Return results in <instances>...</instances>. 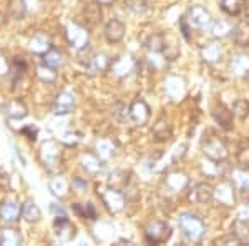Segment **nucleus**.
Here are the masks:
<instances>
[{
	"label": "nucleus",
	"instance_id": "nucleus-1",
	"mask_svg": "<svg viewBox=\"0 0 249 246\" xmlns=\"http://www.w3.org/2000/svg\"><path fill=\"white\" fill-rule=\"evenodd\" d=\"M178 227L181 235L191 243H199L206 233V223L196 213H183L178 218Z\"/></svg>",
	"mask_w": 249,
	"mask_h": 246
},
{
	"label": "nucleus",
	"instance_id": "nucleus-2",
	"mask_svg": "<svg viewBox=\"0 0 249 246\" xmlns=\"http://www.w3.org/2000/svg\"><path fill=\"white\" fill-rule=\"evenodd\" d=\"M201 150L208 160L213 163H223L228 160L230 151H228V145L224 143V140H221L214 133H206L201 142Z\"/></svg>",
	"mask_w": 249,
	"mask_h": 246
},
{
	"label": "nucleus",
	"instance_id": "nucleus-3",
	"mask_svg": "<svg viewBox=\"0 0 249 246\" xmlns=\"http://www.w3.org/2000/svg\"><path fill=\"white\" fill-rule=\"evenodd\" d=\"M40 160H42L43 167L47 168L48 173H60L62 171V148L57 142L50 140L45 142L40 148Z\"/></svg>",
	"mask_w": 249,
	"mask_h": 246
},
{
	"label": "nucleus",
	"instance_id": "nucleus-4",
	"mask_svg": "<svg viewBox=\"0 0 249 246\" xmlns=\"http://www.w3.org/2000/svg\"><path fill=\"white\" fill-rule=\"evenodd\" d=\"M171 235H173V228L170 227L168 221H163V220L151 221L146 227V229H144V240L150 245L166 243V241H170Z\"/></svg>",
	"mask_w": 249,
	"mask_h": 246
},
{
	"label": "nucleus",
	"instance_id": "nucleus-5",
	"mask_svg": "<svg viewBox=\"0 0 249 246\" xmlns=\"http://www.w3.org/2000/svg\"><path fill=\"white\" fill-rule=\"evenodd\" d=\"M65 37L68 40V43H70V47L75 48V50L82 52V50H87L88 48L90 35H88V30L85 27L80 25V23H70V25H67Z\"/></svg>",
	"mask_w": 249,
	"mask_h": 246
},
{
	"label": "nucleus",
	"instance_id": "nucleus-6",
	"mask_svg": "<svg viewBox=\"0 0 249 246\" xmlns=\"http://www.w3.org/2000/svg\"><path fill=\"white\" fill-rule=\"evenodd\" d=\"M186 20L190 22L191 29H198V30H210L211 23H213V17L210 14V10L203 5H193L190 10H188Z\"/></svg>",
	"mask_w": 249,
	"mask_h": 246
},
{
	"label": "nucleus",
	"instance_id": "nucleus-7",
	"mask_svg": "<svg viewBox=\"0 0 249 246\" xmlns=\"http://www.w3.org/2000/svg\"><path fill=\"white\" fill-rule=\"evenodd\" d=\"M236 188L234 183L232 181H221V183L218 185V187L214 188V200L218 205H221V207H226V208H231L236 205V201H238V198H236Z\"/></svg>",
	"mask_w": 249,
	"mask_h": 246
},
{
	"label": "nucleus",
	"instance_id": "nucleus-8",
	"mask_svg": "<svg viewBox=\"0 0 249 246\" xmlns=\"http://www.w3.org/2000/svg\"><path fill=\"white\" fill-rule=\"evenodd\" d=\"M151 118V108L143 98H136L130 105V120L136 127H144Z\"/></svg>",
	"mask_w": 249,
	"mask_h": 246
},
{
	"label": "nucleus",
	"instance_id": "nucleus-9",
	"mask_svg": "<svg viewBox=\"0 0 249 246\" xmlns=\"http://www.w3.org/2000/svg\"><path fill=\"white\" fill-rule=\"evenodd\" d=\"M100 198H102L103 205H105V208L110 213H120L124 208V205H126L123 191L110 188V187H108L107 191H103L102 195H100Z\"/></svg>",
	"mask_w": 249,
	"mask_h": 246
},
{
	"label": "nucleus",
	"instance_id": "nucleus-10",
	"mask_svg": "<svg viewBox=\"0 0 249 246\" xmlns=\"http://www.w3.org/2000/svg\"><path fill=\"white\" fill-rule=\"evenodd\" d=\"M164 187L171 193H183L190 188V178L183 171H170L164 176Z\"/></svg>",
	"mask_w": 249,
	"mask_h": 246
},
{
	"label": "nucleus",
	"instance_id": "nucleus-11",
	"mask_svg": "<svg viewBox=\"0 0 249 246\" xmlns=\"http://www.w3.org/2000/svg\"><path fill=\"white\" fill-rule=\"evenodd\" d=\"M75 105H77V98H75V95L71 94V92L63 90L57 95L52 110H53L55 115H68V114L73 112Z\"/></svg>",
	"mask_w": 249,
	"mask_h": 246
},
{
	"label": "nucleus",
	"instance_id": "nucleus-12",
	"mask_svg": "<svg viewBox=\"0 0 249 246\" xmlns=\"http://www.w3.org/2000/svg\"><path fill=\"white\" fill-rule=\"evenodd\" d=\"M53 233H55V238H57L60 243H67V241L73 240L75 235H77L75 227L71 225V221L68 220V218H55Z\"/></svg>",
	"mask_w": 249,
	"mask_h": 246
},
{
	"label": "nucleus",
	"instance_id": "nucleus-13",
	"mask_svg": "<svg viewBox=\"0 0 249 246\" xmlns=\"http://www.w3.org/2000/svg\"><path fill=\"white\" fill-rule=\"evenodd\" d=\"M230 72L236 78H249V55L236 54L230 60Z\"/></svg>",
	"mask_w": 249,
	"mask_h": 246
},
{
	"label": "nucleus",
	"instance_id": "nucleus-14",
	"mask_svg": "<svg viewBox=\"0 0 249 246\" xmlns=\"http://www.w3.org/2000/svg\"><path fill=\"white\" fill-rule=\"evenodd\" d=\"M190 198L198 205H208L214 200V188L210 183H196L193 187Z\"/></svg>",
	"mask_w": 249,
	"mask_h": 246
},
{
	"label": "nucleus",
	"instance_id": "nucleus-15",
	"mask_svg": "<svg viewBox=\"0 0 249 246\" xmlns=\"http://www.w3.org/2000/svg\"><path fill=\"white\" fill-rule=\"evenodd\" d=\"M135 67H136V62L130 57V55H122V57L115 58L113 62H111L110 70L113 72L116 76L123 78V76L130 75L131 72H135Z\"/></svg>",
	"mask_w": 249,
	"mask_h": 246
},
{
	"label": "nucleus",
	"instance_id": "nucleus-16",
	"mask_svg": "<svg viewBox=\"0 0 249 246\" xmlns=\"http://www.w3.org/2000/svg\"><path fill=\"white\" fill-rule=\"evenodd\" d=\"M29 48L34 55H40V57H43V55H45L47 52L52 48V40L45 32H37V34L30 38Z\"/></svg>",
	"mask_w": 249,
	"mask_h": 246
},
{
	"label": "nucleus",
	"instance_id": "nucleus-17",
	"mask_svg": "<svg viewBox=\"0 0 249 246\" xmlns=\"http://www.w3.org/2000/svg\"><path fill=\"white\" fill-rule=\"evenodd\" d=\"M20 215H22V207L14 200L3 201L2 207H0V220L7 225L15 223V221L20 218Z\"/></svg>",
	"mask_w": 249,
	"mask_h": 246
},
{
	"label": "nucleus",
	"instance_id": "nucleus-18",
	"mask_svg": "<svg viewBox=\"0 0 249 246\" xmlns=\"http://www.w3.org/2000/svg\"><path fill=\"white\" fill-rule=\"evenodd\" d=\"M111 62L110 57H107L105 54H96V55H91L87 62V68H88V74L90 75H100L103 72L110 70L111 67Z\"/></svg>",
	"mask_w": 249,
	"mask_h": 246
},
{
	"label": "nucleus",
	"instance_id": "nucleus-19",
	"mask_svg": "<svg viewBox=\"0 0 249 246\" xmlns=\"http://www.w3.org/2000/svg\"><path fill=\"white\" fill-rule=\"evenodd\" d=\"M213 118H214V122L219 125L223 130H231L232 128V116H234V114H232V110H230L228 107H224L223 103L216 105L214 108H213L211 112Z\"/></svg>",
	"mask_w": 249,
	"mask_h": 246
},
{
	"label": "nucleus",
	"instance_id": "nucleus-20",
	"mask_svg": "<svg viewBox=\"0 0 249 246\" xmlns=\"http://www.w3.org/2000/svg\"><path fill=\"white\" fill-rule=\"evenodd\" d=\"M124 23L120 19H111L110 22L105 25V38L110 43H118L122 42L124 37Z\"/></svg>",
	"mask_w": 249,
	"mask_h": 246
},
{
	"label": "nucleus",
	"instance_id": "nucleus-21",
	"mask_svg": "<svg viewBox=\"0 0 249 246\" xmlns=\"http://www.w3.org/2000/svg\"><path fill=\"white\" fill-rule=\"evenodd\" d=\"M199 55H201L203 62L216 63L221 57H223V45H221L219 42L206 43V45L201 47V50H199Z\"/></svg>",
	"mask_w": 249,
	"mask_h": 246
},
{
	"label": "nucleus",
	"instance_id": "nucleus-22",
	"mask_svg": "<svg viewBox=\"0 0 249 246\" xmlns=\"http://www.w3.org/2000/svg\"><path fill=\"white\" fill-rule=\"evenodd\" d=\"M3 110H5V115L9 116V118H14V120H22L29 115V110H27L25 103L20 102L17 98L7 102L5 107H3Z\"/></svg>",
	"mask_w": 249,
	"mask_h": 246
},
{
	"label": "nucleus",
	"instance_id": "nucleus-23",
	"mask_svg": "<svg viewBox=\"0 0 249 246\" xmlns=\"http://www.w3.org/2000/svg\"><path fill=\"white\" fill-rule=\"evenodd\" d=\"M153 136L156 142H166L173 136V125L166 118H158L153 125Z\"/></svg>",
	"mask_w": 249,
	"mask_h": 246
},
{
	"label": "nucleus",
	"instance_id": "nucleus-24",
	"mask_svg": "<svg viewBox=\"0 0 249 246\" xmlns=\"http://www.w3.org/2000/svg\"><path fill=\"white\" fill-rule=\"evenodd\" d=\"M130 176H131V173L126 171V170H115V171H111L110 176H108V187L123 191V189L126 188L128 185H130Z\"/></svg>",
	"mask_w": 249,
	"mask_h": 246
},
{
	"label": "nucleus",
	"instance_id": "nucleus-25",
	"mask_svg": "<svg viewBox=\"0 0 249 246\" xmlns=\"http://www.w3.org/2000/svg\"><path fill=\"white\" fill-rule=\"evenodd\" d=\"M82 167L85 168L88 173H91V175H96V173H100L103 170V163H102V158H100L96 153H83L82 158Z\"/></svg>",
	"mask_w": 249,
	"mask_h": 246
},
{
	"label": "nucleus",
	"instance_id": "nucleus-26",
	"mask_svg": "<svg viewBox=\"0 0 249 246\" xmlns=\"http://www.w3.org/2000/svg\"><path fill=\"white\" fill-rule=\"evenodd\" d=\"M232 29H234V25L230 22H226V20H213L210 32H211L213 38L221 40V38L230 37V35L232 34Z\"/></svg>",
	"mask_w": 249,
	"mask_h": 246
},
{
	"label": "nucleus",
	"instance_id": "nucleus-27",
	"mask_svg": "<svg viewBox=\"0 0 249 246\" xmlns=\"http://www.w3.org/2000/svg\"><path fill=\"white\" fill-rule=\"evenodd\" d=\"M232 38H234L236 45L239 47H249V20L239 22L232 29Z\"/></svg>",
	"mask_w": 249,
	"mask_h": 246
},
{
	"label": "nucleus",
	"instance_id": "nucleus-28",
	"mask_svg": "<svg viewBox=\"0 0 249 246\" xmlns=\"http://www.w3.org/2000/svg\"><path fill=\"white\" fill-rule=\"evenodd\" d=\"M231 181L241 191H249V168L239 167L231 173Z\"/></svg>",
	"mask_w": 249,
	"mask_h": 246
},
{
	"label": "nucleus",
	"instance_id": "nucleus-29",
	"mask_svg": "<svg viewBox=\"0 0 249 246\" xmlns=\"http://www.w3.org/2000/svg\"><path fill=\"white\" fill-rule=\"evenodd\" d=\"M22 218L27 221V223H37V221H40L42 211H40L38 205L32 200L25 201V203L22 205Z\"/></svg>",
	"mask_w": 249,
	"mask_h": 246
},
{
	"label": "nucleus",
	"instance_id": "nucleus-30",
	"mask_svg": "<svg viewBox=\"0 0 249 246\" xmlns=\"http://www.w3.org/2000/svg\"><path fill=\"white\" fill-rule=\"evenodd\" d=\"M100 3L95 2L93 3H88V5L85 7V10H83V17H85L87 23L90 27H95L98 25V23H102V9H100Z\"/></svg>",
	"mask_w": 249,
	"mask_h": 246
},
{
	"label": "nucleus",
	"instance_id": "nucleus-31",
	"mask_svg": "<svg viewBox=\"0 0 249 246\" xmlns=\"http://www.w3.org/2000/svg\"><path fill=\"white\" fill-rule=\"evenodd\" d=\"M22 243V235L18 229L15 228H3L0 231V245H9V246H17Z\"/></svg>",
	"mask_w": 249,
	"mask_h": 246
},
{
	"label": "nucleus",
	"instance_id": "nucleus-32",
	"mask_svg": "<svg viewBox=\"0 0 249 246\" xmlns=\"http://www.w3.org/2000/svg\"><path fill=\"white\" fill-rule=\"evenodd\" d=\"M219 7L230 17H238L241 12L244 10V0H221Z\"/></svg>",
	"mask_w": 249,
	"mask_h": 246
},
{
	"label": "nucleus",
	"instance_id": "nucleus-33",
	"mask_svg": "<svg viewBox=\"0 0 249 246\" xmlns=\"http://www.w3.org/2000/svg\"><path fill=\"white\" fill-rule=\"evenodd\" d=\"M9 15L14 20H22L27 15L25 0H9Z\"/></svg>",
	"mask_w": 249,
	"mask_h": 246
},
{
	"label": "nucleus",
	"instance_id": "nucleus-34",
	"mask_svg": "<svg viewBox=\"0 0 249 246\" xmlns=\"http://www.w3.org/2000/svg\"><path fill=\"white\" fill-rule=\"evenodd\" d=\"M35 75H37L38 80H42L43 83H47V85H50V83H55L57 82V72H55V68L48 67V65H38L37 67V72H35Z\"/></svg>",
	"mask_w": 249,
	"mask_h": 246
},
{
	"label": "nucleus",
	"instance_id": "nucleus-35",
	"mask_svg": "<svg viewBox=\"0 0 249 246\" xmlns=\"http://www.w3.org/2000/svg\"><path fill=\"white\" fill-rule=\"evenodd\" d=\"M48 188H50V191L53 193L55 196H58V198H63V196H67L70 185H68V181L65 178H62V176H57V178H53V180L50 181V183H48Z\"/></svg>",
	"mask_w": 249,
	"mask_h": 246
},
{
	"label": "nucleus",
	"instance_id": "nucleus-36",
	"mask_svg": "<svg viewBox=\"0 0 249 246\" xmlns=\"http://www.w3.org/2000/svg\"><path fill=\"white\" fill-rule=\"evenodd\" d=\"M115 150H116V147L111 140H100V142L96 143V155L102 160H110L111 156L115 155Z\"/></svg>",
	"mask_w": 249,
	"mask_h": 246
},
{
	"label": "nucleus",
	"instance_id": "nucleus-37",
	"mask_svg": "<svg viewBox=\"0 0 249 246\" xmlns=\"http://www.w3.org/2000/svg\"><path fill=\"white\" fill-rule=\"evenodd\" d=\"M42 58H43V63H45V65L52 67V68H55V70H57V68L63 63V55H62V52H58L57 48H53V47H52L50 50H48L47 54L43 55Z\"/></svg>",
	"mask_w": 249,
	"mask_h": 246
},
{
	"label": "nucleus",
	"instance_id": "nucleus-38",
	"mask_svg": "<svg viewBox=\"0 0 249 246\" xmlns=\"http://www.w3.org/2000/svg\"><path fill=\"white\" fill-rule=\"evenodd\" d=\"M71 209L82 218H87V220H91V221L96 220V209L91 203H85V205L73 203L71 205Z\"/></svg>",
	"mask_w": 249,
	"mask_h": 246
},
{
	"label": "nucleus",
	"instance_id": "nucleus-39",
	"mask_svg": "<svg viewBox=\"0 0 249 246\" xmlns=\"http://www.w3.org/2000/svg\"><path fill=\"white\" fill-rule=\"evenodd\" d=\"M124 7L133 14H144L150 10L151 0H123Z\"/></svg>",
	"mask_w": 249,
	"mask_h": 246
},
{
	"label": "nucleus",
	"instance_id": "nucleus-40",
	"mask_svg": "<svg viewBox=\"0 0 249 246\" xmlns=\"http://www.w3.org/2000/svg\"><path fill=\"white\" fill-rule=\"evenodd\" d=\"M111 116H113L118 123L128 122V120H130V107H126V105L122 102L115 103L113 108H111Z\"/></svg>",
	"mask_w": 249,
	"mask_h": 246
},
{
	"label": "nucleus",
	"instance_id": "nucleus-41",
	"mask_svg": "<svg viewBox=\"0 0 249 246\" xmlns=\"http://www.w3.org/2000/svg\"><path fill=\"white\" fill-rule=\"evenodd\" d=\"M164 43H166V37L163 34H153L146 42V47L150 48L153 54H163Z\"/></svg>",
	"mask_w": 249,
	"mask_h": 246
},
{
	"label": "nucleus",
	"instance_id": "nucleus-42",
	"mask_svg": "<svg viewBox=\"0 0 249 246\" xmlns=\"http://www.w3.org/2000/svg\"><path fill=\"white\" fill-rule=\"evenodd\" d=\"M27 72V62L23 60V57H15L10 63V74L15 80L22 78Z\"/></svg>",
	"mask_w": 249,
	"mask_h": 246
},
{
	"label": "nucleus",
	"instance_id": "nucleus-43",
	"mask_svg": "<svg viewBox=\"0 0 249 246\" xmlns=\"http://www.w3.org/2000/svg\"><path fill=\"white\" fill-rule=\"evenodd\" d=\"M232 114H234V116H238L239 120H244L249 116V100L246 98H239L236 100L234 103H232Z\"/></svg>",
	"mask_w": 249,
	"mask_h": 246
},
{
	"label": "nucleus",
	"instance_id": "nucleus-44",
	"mask_svg": "<svg viewBox=\"0 0 249 246\" xmlns=\"http://www.w3.org/2000/svg\"><path fill=\"white\" fill-rule=\"evenodd\" d=\"M231 231L232 233H236L239 238H243L244 241L248 240V236H249V221H244V220H236L234 223H232V227H231Z\"/></svg>",
	"mask_w": 249,
	"mask_h": 246
},
{
	"label": "nucleus",
	"instance_id": "nucleus-45",
	"mask_svg": "<svg viewBox=\"0 0 249 246\" xmlns=\"http://www.w3.org/2000/svg\"><path fill=\"white\" fill-rule=\"evenodd\" d=\"M214 245H244V240L243 238H239L236 233H228V235L218 238V240H214Z\"/></svg>",
	"mask_w": 249,
	"mask_h": 246
},
{
	"label": "nucleus",
	"instance_id": "nucleus-46",
	"mask_svg": "<svg viewBox=\"0 0 249 246\" xmlns=\"http://www.w3.org/2000/svg\"><path fill=\"white\" fill-rule=\"evenodd\" d=\"M20 133H22V135H25L30 142H35V140H37V136H38V128L35 127V125H27V127H23L22 130H20Z\"/></svg>",
	"mask_w": 249,
	"mask_h": 246
},
{
	"label": "nucleus",
	"instance_id": "nucleus-47",
	"mask_svg": "<svg viewBox=\"0 0 249 246\" xmlns=\"http://www.w3.org/2000/svg\"><path fill=\"white\" fill-rule=\"evenodd\" d=\"M236 160H238V165L239 167H246L249 168V147L246 148H241L238 156H236Z\"/></svg>",
	"mask_w": 249,
	"mask_h": 246
},
{
	"label": "nucleus",
	"instance_id": "nucleus-48",
	"mask_svg": "<svg viewBox=\"0 0 249 246\" xmlns=\"http://www.w3.org/2000/svg\"><path fill=\"white\" fill-rule=\"evenodd\" d=\"M70 185H71V188H73V191H78V193H82L87 189V181L83 178H80V176H75Z\"/></svg>",
	"mask_w": 249,
	"mask_h": 246
},
{
	"label": "nucleus",
	"instance_id": "nucleus-49",
	"mask_svg": "<svg viewBox=\"0 0 249 246\" xmlns=\"http://www.w3.org/2000/svg\"><path fill=\"white\" fill-rule=\"evenodd\" d=\"M50 211L53 213L55 218H68L65 208H63L62 205H58V203H52L50 205Z\"/></svg>",
	"mask_w": 249,
	"mask_h": 246
},
{
	"label": "nucleus",
	"instance_id": "nucleus-50",
	"mask_svg": "<svg viewBox=\"0 0 249 246\" xmlns=\"http://www.w3.org/2000/svg\"><path fill=\"white\" fill-rule=\"evenodd\" d=\"M10 74V63L5 58V55L0 54V76H5Z\"/></svg>",
	"mask_w": 249,
	"mask_h": 246
},
{
	"label": "nucleus",
	"instance_id": "nucleus-51",
	"mask_svg": "<svg viewBox=\"0 0 249 246\" xmlns=\"http://www.w3.org/2000/svg\"><path fill=\"white\" fill-rule=\"evenodd\" d=\"M62 142H63V145H68V147H75V145L80 142V138H78L77 133H67V135L62 138Z\"/></svg>",
	"mask_w": 249,
	"mask_h": 246
},
{
	"label": "nucleus",
	"instance_id": "nucleus-52",
	"mask_svg": "<svg viewBox=\"0 0 249 246\" xmlns=\"http://www.w3.org/2000/svg\"><path fill=\"white\" fill-rule=\"evenodd\" d=\"M186 150H188V147L184 143L181 145H178V147L175 148V153H173V161H178V160H181L184 155H186Z\"/></svg>",
	"mask_w": 249,
	"mask_h": 246
},
{
	"label": "nucleus",
	"instance_id": "nucleus-53",
	"mask_svg": "<svg viewBox=\"0 0 249 246\" xmlns=\"http://www.w3.org/2000/svg\"><path fill=\"white\" fill-rule=\"evenodd\" d=\"M179 27H181L183 37L186 38V40H190V29H191V25H190V22L186 20V17H181V19H179Z\"/></svg>",
	"mask_w": 249,
	"mask_h": 246
},
{
	"label": "nucleus",
	"instance_id": "nucleus-54",
	"mask_svg": "<svg viewBox=\"0 0 249 246\" xmlns=\"http://www.w3.org/2000/svg\"><path fill=\"white\" fill-rule=\"evenodd\" d=\"M238 218H239V220L249 221V201H246V203H243V207L239 208Z\"/></svg>",
	"mask_w": 249,
	"mask_h": 246
},
{
	"label": "nucleus",
	"instance_id": "nucleus-55",
	"mask_svg": "<svg viewBox=\"0 0 249 246\" xmlns=\"http://www.w3.org/2000/svg\"><path fill=\"white\" fill-rule=\"evenodd\" d=\"M0 187H2V188L9 187V175H7L3 170H0Z\"/></svg>",
	"mask_w": 249,
	"mask_h": 246
},
{
	"label": "nucleus",
	"instance_id": "nucleus-56",
	"mask_svg": "<svg viewBox=\"0 0 249 246\" xmlns=\"http://www.w3.org/2000/svg\"><path fill=\"white\" fill-rule=\"evenodd\" d=\"M96 2H98L100 5H111V3H113L115 0H96Z\"/></svg>",
	"mask_w": 249,
	"mask_h": 246
},
{
	"label": "nucleus",
	"instance_id": "nucleus-57",
	"mask_svg": "<svg viewBox=\"0 0 249 246\" xmlns=\"http://www.w3.org/2000/svg\"><path fill=\"white\" fill-rule=\"evenodd\" d=\"M246 17H248V19H249V5H248V7H246Z\"/></svg>",
	"mask_w": 249,
	"mask_h": 246
},
{
	"label": "nucleus",
	"instance_id": "nucleus-58",
	"mask_svg": "<svg viewBox=\"0 0 249 246\" xmlns=\"http://www.w3.org/2000/svg\"><path fill=\"white\" fill-rule=\"evenodd\" d=\"M2 19H3V15H2V12H0V22H2Z\"/></svg>",
	"mask_w": 249,
	"mask_h": 246
}]
</instances>
